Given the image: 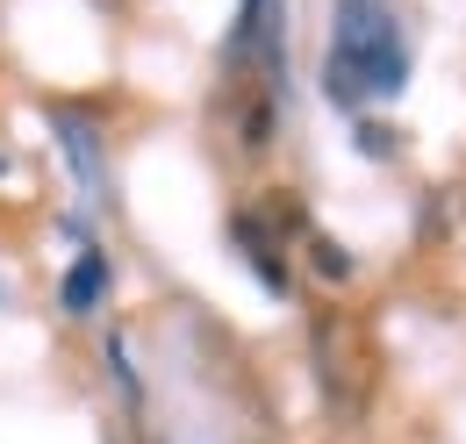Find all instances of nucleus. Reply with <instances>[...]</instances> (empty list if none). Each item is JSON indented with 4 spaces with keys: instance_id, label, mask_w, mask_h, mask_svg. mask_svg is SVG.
Listing matches in <instances>:
<instances>
[{
    "instance_id": "obj_1",
    "label": "nucleus",
    "mask_w": 466,
    "mask_h": 444,
    "mask_svg": "<svg viewBox=\"0 0 466 444\" xmlns=\"http://www.w3.org/2000/svg\"><path fill=\"white\" fill-rule=\"evenodd\" d=\"M309 344H316V388L330 401V416H338V423H359L366 401H373V388H380V351H373L366 323L345 316V308H323V316L309 323Z\"/></svg>"
},
{
    "instance_id": "obj_2",
    "label": "nucleus",
    "mask_w": 466,
    "mask_h": 444,
    "mask_svg": "<svg viewBox=\"0 0 466 444\" xmlns=\"http://www.w3.org/2000/svg\"><path fill=\"white\" fill-rule=\"evenodd\" d=\"M94 294H101V266H94V258H86V266H79V273L65 279V308H86V301H94Z\"/></svg>"
}]
</instances>
